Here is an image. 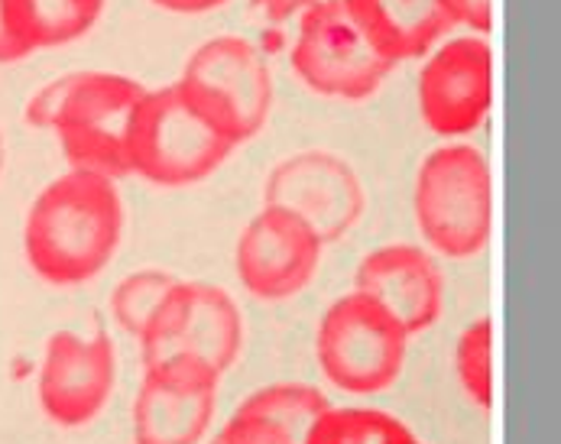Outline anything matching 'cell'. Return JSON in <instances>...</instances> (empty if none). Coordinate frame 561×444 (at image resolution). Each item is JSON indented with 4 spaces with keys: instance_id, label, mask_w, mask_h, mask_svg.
<instances>
[{
    "instance_id": "cell-1",
    "label": "cell",
    "mask_w": 561,
    "mask_h": 444,
    "mask_svg": "<svg viewBox=\"0 0 561 444\" xmlns=\"http://www.w3.org/2000/svg\"><path fill=\"white\" fill-rule=\"evenodd\" d=\"M124 237V202L114 179L69 169L30 205L23 257L30 270L59 289L101 276Z\"/></svg>"
},
{
    "instance_id": "cell-2",
    "label": "cell",
    "mask_w": 561,
    "mask_h": 444,
    "mask_svg": "<svg viewBox=\"0 0 561 444\" xmlns=\"http://www.w3.org/2000/svg\"><path fill=\"white\" fill-rule=\"evenodd\" d=\"M144 91L140 81L117 72L62 75L30 98L26 121L59 137L72 169L117 182L130 175L127 130Z\"/></svg>"
},
{
    "instance_id": "cell-3",
    "label": "cell",
    "mask_w": 561,
    "mask_h": 444,
    "mask_svg": "<svg viewBox=\"0 0 561 444\" xmlns=\"http://www.w3.org/2000/svg\"><path fill=\"white\" fill-rule=\"evenodd\" d=\"M234 149V137L175 78L144 91L127 130V169L150 185L185 189L215 175Z\"/></svg>"
},
{
    "instance_id": "cell-4",
    "label": "cell",
    "mask_w": 561,
    "mask_h": 444,
    "mask_svg": "<svg viewBox=\"0 0 561 444\" xmlns=\"http://www.w3.org/2000/svg\"><path fill=\"white\" fill-rule=\"evenodd\" d=\"M412 215L425 247L445 260H471L493 230V182L481 149L461 140L432 149L412 192Z\"/></svg>"
},
{
    "instance_id": "cell-5",
    "label": "cell",
    "mask_w": 561,
    "mask_h": 444,
    "mask_svg": "<svg viewBox=\"0 0 561 444\" xmlns=\"http://www.w3.org/2000/svg\"><path fill=\"white\" fill-rule=\"evenodd\" d=\"M409 331L374 298L347 293L328 305L316 331V357L331 386L377 396L397 386L409 354Z\"/></svg>"
},
{
    "instance_id": "cell-6",
    "label": "cell",
    "mask_w": 561,
    "mask_h": 444,
    "mask_svg": "<svg viewBox=\"0 0 561 444\" xmlns=\"http://www.w3.org/2000/svg\"><path fill=\"white\" fill-rule=\"evenodd\" d=\"M289 59L312 94L347 104L374 98L397 69L370 46L344 0H321L299 16Z\"/></svg>"
},
{
    "instance_id": "cell-7",
    "label": "cell",
    "mask_w": 561,
    "mask_h": 444,
    "mask_svg": "<svg viewBox=\"0 0 561 444\" xmlns=\"http://www.w3.org/2000/svg\"><path fill=\"white\" fill-rule=\"evenodd\" d=\"M179 81L208 107V114L243 147L253 140L273 107V75L266 56L234 33L205 39L182 66Z\"/></svg>"
},
{
    "instance_id": "cell-8",
    "label": "cell",
    "mask_w": 561,
    "mask_h": 444,
    "mask_svg": "<svg viewBox=\"0 0 561 444\" xmlns=\"http://www.w3.org/2000/svg\"><path fill=\"white\" fill-rule=\"evenodd\" d=\"M263 205L296 215L328 247L360 224L367 189L344 156L331 149H299L270 169Z\"/></svg>"
},
{
    "instance_id": "cell-9",
    "label": "cell",
    "mask_w": 561,
    "mask_h": 444,
    "mask_svg": "<svg viewBox=\"0 0 561 444\" xmlns=\"http://www.w3.org/2000/svg\"><path fill=\"white\" fill-rule=\"evenodd\" d=\"M241 351V308L221 286L211 283L179 280V286L169 293L147 331L140 334L144 367L169 354H192L225 376L238 364Z\"/></svg>"
},
{
    "instance_id": "cell-10",
    "label": "cell",
    "mask_w": 561,
    "mask_h": 444,
    "mask_svg": "<svg viewBox=\"0 0 561 444\" xmlns=\"http://www.w3.org/2000/svg\"><path fill=\"white\" fill-rule=\"evenodd\" d=\"M221 373L192 354H169L144 367L134 399V444H198L218 406Z\"/></svg>"
},
{
    "instance_id": "cell-11",
    "label": "cell",
    "mask_w": 561,
    "mask_h": 444,
    "mask_svg": "<svg viewBox=\"0 0 561 444\" xmlns=\"http://www.w3.org/2000/svg\"><path fill=\"white\" fill-rule=\"evenodd\" d=\"M415 98L425 127L442 140L481 130L493 104V53L486 36L442 39L419 69Z\"/></svg>"
},
{
    "instance_id": "cell-12",
    "label": "cell",
    "mask_w": 561,
    "mask_h": 444,
    "mask_svg": "<svg viewBox=\"0 0 561 444\" xmlns=\"http://www.w3.org/2000/svg\"><path fill=\"white\" fill-rule=\"evenodd\" d=\"M117 386L114 341L98 331L91 338L56 331L46 341L36 373V399L43 415L59 429L91 425L111 402Z\"/></svg>"
},
{
    "instance_id": "cell-13",
    "label": "cell",
    "mask_w": 561,
    "mask_h": 444,
    "mask_svg": "<svg viewBox=\"0 0 561 444\" xmlns=\"http://www.w3.org/2000/svg\"><path fill=\"white\" fill-rule=\"evenodd\" d=\"M321 253L324 243L296 215L263 205L243 224L234 247V270L253 298L286 301L316 280Z\"/></svg>"
},
{
    "instance_id": "cell-14",
    "label": "cell",
    "mask_w": 561,
    "mask_h": 444,
    "mask_svg": "<svg viewBox=\"0 0 561 444\" xmlns=\"http://www.w3.org/2000/svg\"><path fill=\"white\" fill-rule=\"evenodd\" d=\"M354 293L387 308L409 338L425 334L445 308V276L432 250L419 243L374 247L354 273Z\"/></svg>"
},
{
    "instance_id": "cell-15",
    "label": "cell",
    "mask_w": 561,
    "mask_h": 444,
    "mask_svg": "<svg viewBox=\"0 0 561 444\" xmlns=\"http://www.w3.org/2000/svg\"><path fill=\"white\" fill-rule=\"evenodd\" d=\"M370 46L393 66L425 59L455 30L445 0H344Z\"/></svg>"
},
{
    "instance_id": "cell-16",
    "label": "cell",
    "mask_w": 561,
    "mask_h": 444,
    "mask_svg": "<svg viewBox=\"0 0 561 444\" xmlns=\"http://www.w3.org/2000/svg\"><path fill=\"white\" fill-rule=\"evenodd\" d=\"M101 13L104 0H3V23L26 56L76 43Z\"/></svg>"
},
{
    "instance_id": "cell-17",
    "label": "cell",
    "mask_w": 561,
    "mask_h": 444,
    "mask_svg": "<svg viewBox=\"0 0 561 444\" xmlns=\"http://www.w3.org/2000/svg\"><path fill=\"white\" fill-rule=\"evenodd\" d=\"M409 435V425L383 409L328 406L309 429L306 444H393Z\"/></svg>"
},
{
    "instance_id": "cell-18",
    "label": "cell",
    "mask_w": 561,
    "mask_h": 444,
    "mask_svg": "<svg viewBox=\"0 0 561 444\" xmlns=\"http://www.w3.org/2000/svg\"><path fill=\"white\" fill-rule=\"evenodd\" d=\"M331 406V399L321 392L319 386L309 383H273V386H260L256 392H250L241 402V409L256 412L263 419H273L279 425H286L293 435H299L306 444L309 429L316 425L321 412Z\"/></svg>"
},
{
    "instance_id": "cell-19",
    "label": "cell",
    "mask_w": 561,
    "mask_h": 444,
    "mask_svg": "<svg viewBox=\"0 0 561 444\" xmlns=\"http://www.w3.org/2000/svg\"><path fill=\"white\" fill-rule=\"evenodd\" d=\"M175 286H179V276L169 270H160V266H147V270L124 276L111 293V315H114L117 328L140 341V334L153 321L157 308Z\"/></svg>"
},
{
    "instance_id": "cell-20",
    "label": "cell",
    "mask_w": 561,
    "mask_h": 444,
    "mask_svg": "<svg viewBox=\"0 0 561 444\" xmlns=\"http://www.w3.org/2000/svg\"><path fill=\"white\" fill-rule=\"evenodd\" d=\"M490 354H493L490 318H478L458 334V344H455L458 383L478 409H490V399H493V357Z\"/></svg>"
},
{
    "instance_id": "cell-21",
    "label": "cell",
    "mask_w": 561,
    "mask_h": 444,
    "mask_svg": "<svg viewBox=\"0 0 561 444\" xmlns=\"http://www.w3.org/2000/svg\"><path fill=\"white\" fill-rule=\"evenodd\" d=\"M218 439L225 444H302V439L293 435L286 425H279L273 419H263L256 412H247L241 406L234 409L228 425L218 432Z\"/></svg>"
},
{
    "instance_id": "cell-22",
    "label": "cell",
    "mask_w": 561,
    "mask_h": 444,
    "mask_svg": "<svg viewBox=\"0 0 561 444\" xmlns=\"http://www.w3.org/2000/svg\"><path fill=\"white\" fill-rule=\"evenodd\" d=\"M455 26H468L471 33L486 36L493 26V0H445Z\"/></svg>"
},
{
    "instance_id": "cell-23",
    "label": "cell",
    "mask_w": 561,
    "mask_h": 444,
    "mask_svg": "<svg viewBox=\"0 0 561 444\" xmlns=\"http://www.w3.org/2000/svg\"><path fill=\"white\" fill-rule=\"evenodd\" d=\"M321 0H250V7L263 16L270 26H286L289 20H299L306 10H312Z\"/></svg>"
},
{
    "instance_id": "cell-24",
    "label": "cell",
    "mask_w": 561,
    "mask_h": 444,
    "mask_svg": "<svg viewBox=\"0 0 561 444\" xmlns=\"http://www.w3.org/2000/svg\"><path fill=\"white\" fill-rule=\"evenodd\" d=\"M157 3L160 10H169V13H179V16H198V13H211L218 7H225L228 0H150Z\"/></svg>"
},
{
    "instance_id": "cell-25",
    "label": "cell",
    "mask_w": 561,
    "mask_h": 444,
    "mask_svg": "<svg viewBox=\"0 0 561 444\" xmlns=\"http://www.w3.org/2000/svg\"><path fill=\"white\" fill-rule=\"evenodd\" d=\"M26 53L16 46V39L10 36L7 23H3V0H0V66H10V62H23Z\"/></svg>"
},
{
    "instance_id": "cell-26",
    "label": "cell",
    "mask_w": 561,
    "mask_h": 444,
    "mask_svg": "<svg viewBox=\"0 0 561 444\" xmlns=\"http://www.w3.org/2000/svg\"><path fill=\"white\" fill-rule=\"evenodd\" d=\"M393 444H422V442H419V439H415V435L409 432V435H402L400 442H393Z\"/></svg>"
},
{
    "instance_id": "cell-27",
    "label": "cell",
    "mask_w": 561,
    "mask_h": 444,
    "mask_svg": "<svg viewBox=\"0 0 561 444\" xmlns=\"http://www.w3.org/2000/svg\"><path fill=\"white\" fill-rule=\"evenodd\" d=\"M208 444H225V442H221V439H218V435H215V439H211V442H208Z\"/></svg>"
}]
</instances>
